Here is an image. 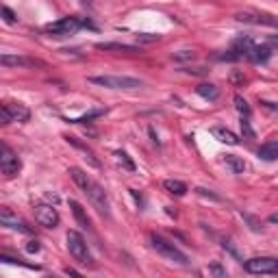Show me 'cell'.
I'll return each instance as SVG.
<instances>
[{"label":"cell","instance_id":"6da1fadb","mask_svg":"<svg viewBox=\"0 0 278 278\" xmlns=\"http://www.w3.org/2000/svg\"><path fill=\"white\" fill-rule=\"evenodd\" d=\"M68 174L72 176L74 183L83 189V194L92 200V204L98 209V213L104 215V217H109V200H107V194H104L102 187L96 183V180H92L83 170H78V168H70Z\"/></svg>","mask_w":278,"mask_h":278},{"label":"cell","instance_id":"7a4b0ae2","mask_svg":"<svg viewBox=\"0 0 278 278\" xmlns=\"http://www.w3.org/2000/svg\"><path fill=\"white\" fill-rule=\"evenodd\" d=\"M150 244H152V248L156 252H159L161 256H165L168 261L172 263H178V265H187L189 263V259H187V254L183 250H178L172 241H168L165 237H161V235H150Z\"/></svg>","mask_w":278,"mask_h":278},{"label":"cell","instance_id":"3957f363","mask_svg":"<svg viewBox=\"0 0 278 278\" xmlns=\"http://www.w3.org/2000/svg\"><path fill=\"white\" fill-rule=\"evenodd\" d=\"M78 28H96V24L89 18H61L59 22H52L46 26V33L52 35H72Z\"/></svg>","mask_w":278,"mask_h":278},{"label":"cell","instance_id":"277c9868","mask_svg":"<svg viewBox=\"0 0 278 278\" xmlns=\"http://www.w3.org/2000/svg\"><path fill=\"white\" fill-rule=\"evenodd\" d=\"M65 241H68L70 254H72L78 263H83V265H94L92 252H89V248H87V244H85V239H83V235H80V232L70 230L68 237H65Z\"/></svg>","mask_w":278,"mask_h":278},{"label":"cell","instance_id":"5b68a950","mask_svg":"<svg viewBox=\"0 0 278 278\" xmlns=\"http://www.w3.org/2000/svg\"><path fill=\"white\" fill-rule=\"evenodd\" d=\"M89 83L100 85V87H109V89H139L144 87L139 78H130V76H92Z\"/></svg>","mask_w":278,"mask_h":278},{"label":"cell","instance_id":"8992f818","mask_svg":"<svg viewBox=\"0 0 278 278\" xmlns=\"http://www.w3.org/2000/svg\"><path fill=\"white\" fill-rule=\"evenodd\" d=\"M244 267L250 274H278V259H274V256H254V259H248Z\"/></svg>","mask_w":278,"mask_h":278},{"label":"cell","instance_id":"52a82bcc","mask_svg":"<svg viewBox=\"0 0 278 278\" xmlns=\"http://www.w3.org/2000/svg\"><path fill=\"white\" fill-rule=\"evenodd\" d=\"M0 118H2L4 124H11V122H28V118H31V111L24 107V104L7 102V104H2V109H0Z\"/></svg>","mask_w":278,"mask_h":278},{"label":"cell","instance_id":"ba28073f","mask_svg":"<svg viewBox=\"0 0 278 278\" xmlns=\"http://www.w3.org/2000/svg\"><path fill=\"white\" fill-rule=\"evenodd\" d=\"M20 168H22L20 156L13 152L7 144H2V154H0V170H2V174L7 176V178H11V176H16L20 172Z\"/></svg>","mask_w":278,"mask_h":278},{"label":"cell","instance_id":"9c48e42d","mask_svg":"<svg viewBox=\"0 0 278 278\" xmlns=\"http://www.w3.org/2000/svg\"><path fill=\"white\" fill-rule=\"evenodd\" d=\"M35 220L44 228H54V226H59L61 217H59V211L52 204H37L35 206Z\"/></svg>","mask_w":278,"mask_h":278},{"label":"cell","instance_id":"30bf717a","mask_svg":"<svg viewBox=\"0 0 278 278\" xmlns=\"http://www.w3.org/2000/svg\"><path fill=\"white\" fill-rule=\"evenodd\" d=\"M0 224L2 226H7V228H11V230H18V232H24V235H31V226H26L22 220H18L16 215L11 213L9 209H2L0 211Z\"/></svg>","mask_w":278,"mask_h":278},{"label":"cell","instance_id":"8fae6325","mask_svg":"<svg viewBox=\"0 0 278 278\" xmlns=\"http://www.w3.org/2000/svg\"><path fill=\"white\" fill-rule=\"evenodd\" d=\"M239 22L248 24H265V26H278V18L267 16V13H237L235 16Z\"/></svg>","mask_w":278,"mask_h":278},{"label":"cell","instance_id":"7c38bea8","mask_svg":"<svg viewBox=\"0 0 278 278\" xmlns=\"http://www.w3.org/2000/svg\"><path fill=\"white\" fill-rule=\"evenodd\" d=\"M270 57H272L270 46H254L252 44V48L248 50V59L254 63H265V61H270Z\"/></svg>","mask_w":278,"mask_h":278},{"label":"cell","instance_id":"4fadbf2b","mask_svg":"<svg viewBox=\"0 0 278 278\" xmlns=\"http://www.w3.org/2000/svg\"><path fill=\"white\" fill-rule=\"evenodd\" d=\"M2 65H16V68H28V65H44L42 61H35V59H26V57H11V54H2L0 57Z\"/></svg>","mask_w":278,"mask_h":278},{"label":"cell","instance_id":"5bb4252c","mask_svg":"<svg viewBox=\"0 0 278 278\" xmlns=\"http://www.w3.org/2000/svg\"><path fill=\"white\" fill-rule=\"evenodd\" d=\"M211 135L217 137V141H222V144H228V146H237L239 144V139H237V135L232 133L228 128H222V126H215V128H211Z\"/></svg>","mask_w":278,"mask_h":278},{"label":"cell","instance_id":"9a60e30c","mask_svg":"<svg viewBox=\"0 0 278 278\" xmlns=\"http://www.w3.org/2000/svg\"><path fill=\"white\" fill-rule=\"evenodd\" d=\"M259 159L263 161H274L278 159V139H272V141H265V144L259 148Z\"/></svg>","mask_w":278,"mask_h":278},{"label":"cell","instance_id":"2e32d148","mask_svg":"<svg viewBox=\"0 0 278 278\" xmlns=\"http://www.w3.org/2000/svg\"><path fill=\"white\" fill-rule=\"evenodd\" d=\"M70 209H72L74 217H76V220H78V224L83 226V228H89V226H92V220H89V215L85 213V209L78 204L76 200H70Z\"/></svg>","mask_w":278,"mask_h":278},{"label":"cell","instance_id":"e0dca14e","mask_svg":"<svg viewBox=\"0 0 278 278\" xmlns=\"http://www.w3.org/2000/svg\"><path fill=\"white\" fill-rule=\"evenodd\" d=\"M196 92H198V96H202L204 100H211V102L220 98V89H217L215 85H211V83H202V85H198V87H196Z\"/></svg>","mask_w":278,"mask_h":278},{"label":"cell","instance_id":"ac0fdd59","mask_svg":"<svg viewBox=\"0 0 278 278\" xmlns=\"http://www.w3.org/2000/svg\"><path fill=\"white\" fill-rule=\"evenodd\" d=\"M163 189L168 191V194H174V196H185L187 194V185L183 180H163Z\"/></svg>","mask_w":278,"mask_h":278},{"label":"cell","instance_id":"d6986e66","mask_svg":"<svg viewBox=\"0 0 278 278\" xmlns=\"http://www.w3.org/2000/svg\"><path fill=\"white\" fill-rule=\"evenodd\" d=\"M96 48L98 50H118V52H128V54L139 52L137 46H128V44H98Z\"/></svg>","mask_w":278,"mask_h":278},{"label":"cell","instance_id":"ffe728a7","mask_svg":"<svg viewBox=\"0 0 278 278\" xmlns=\"http://www.w3.org/2000/svg\"><path fill=\"white\" fill-rule=\"evenodd\" d=\"M224 161H226V165L232 170V174H241V172L246 170L244 159H239V156H235V154H226Z\"/></svg>","mask_w":278,"mask_h":278},{"label":"cell","instance_id":"44dd1931","mask_svg":"<svg viewBox=\"0 0 278 278\" xmlns=\"http://www.w3.org/2000/svg\"><path fill=\"white\" fill-rule=\"evenodd\" d=\"M104 113H107V109H94V111H89V113L80 115V118H74V120H70V122H72V124H83V122H92V120H96V118H102Z\"/></svg>","mask_w":278,"mask_h":278},{"label":"cell","instance_id":"7402d4cb","mask_svg":"<svg viewBox=\"0 0 278 278\" xmlns=\"http://www.w3.org/2000/svg\"><path fill=\"white\" fill-rule=\"evenodd\" d=\"M115 159H118V163H122L128 172H133V170H135V163L128 159V154H126L124 150H118V152H115Z\"/></svg>","mask_w":278,"mask_h":278},{"label":"cell","instance_id":"603a6c76","mask_svg":"<svg viewBox=\"0 0 278 278\" xmlns=\"http://www.w3.org/2000/svg\"><path fill=\"white\" fill-rule=\"evenodd\" d=\"M235 104H237V111H239L244 118H250V107H248V102L241 96H235Z\"/></svg>","mask_w":278,"mask_h":278},{"label":"cell","instance_id":"cb8c5ba5","mask_svg":"<svg viewBox=\"0 0 278 278\" xmlns=\"http://www.w3.org/2000/svg\"><path fill=\"white\" fill-rule=\"evenodd\" d=\"M196 59L194 50H180V52H174V61H191Z\"/></svg>","mask_w":278,"mask_h":278},{"label":"cell","instance_id":"d4e9b609","mask_svg":"<svg viewBox=\"0 0 278 278\" xmlns=\"http://www.w3.org/2000/svg\"><path fill=\"white\" fill-rule=\"evenodd\" d=\"M2 16H4V22H7V24H16L18 22L16 13H13L9 7H2Z\"/></svg>","mask_w":278,"mask_h":278},{"label":"cell","instance_id":"484cf974","mask_svg":"<svg viewBox=\"0 0 278 278\" xmlns=\"http://www.w3.org/2000/svg\"><path fill=\"white\" fill-rule=\"evenodd\" d=\"M241 128H244V135L246 137H254V130H252V126H250V120L248 118H241Z\"/></svg>","mask_w":278,"mask_h":278},{"label":"cell","instance_id":"4316f807","mask_svg":"<svg viewBox=\"0 0 278 278\" xmlns=\"http://www.w3.org/2000/svg\"><path fill=\"white\" fill-rule=\"evenodd\" d=\"M196 191H198V194L200 196H204V198H211V200H215V202H220L222 198H220V196H215V194H211V191H206V189H202V187H198V189H196Z\"/></svg>","mask_w":278,"mask_h":278},{"label":"cell","instance_id":"83f0119b","mask_svg":"<svg viewBox=\"0 0 278 278\" xmlns=\"http://www.w3.org/2000/svg\"><path fill=\"white\" fill-rule=\"evenodd\" d=\"M26 250L28 252H39V244H37V241H31V244L26 246Z\"/></svg>","mask_w":278,"mask_h":278},{"label":"cell","instance_id":"f1b7e54d","mask_svg":"<svg viewBox=\"0 0 278 278\" xmlns=\"http://www.w3.org/2000/svg\"><path fill=\"white\" fill-rule=\"evenodd\" d=\"M211 272H213V274H220V276H224L226 272L222 270V267H217V265H211Z\"/></svg>","mask_w":278,"mask_h":278},{"label":"cell","instance_id":"f546056e","mask_svg":"<svg viewBox=\"0 0 278 278\" xmlns=\"http://www.w3.org/2000/svg\"><path fill=\"white\" fill-rule=\"evenodd\" d=\"M185 72H189V74H204L206 70L204 68H198V70H185Z\"/></svg>","mask_w":278,"mask_h":278},{"label":"cell","instance_id":"4dcf8cb0","mask_svg":"<svg viewBox=\"0 0 278 278\" xmlns=\"http://www.w3.org/2000/svg\"><path fill=\"white\" fill-rule=\"evenodd\" d=\"M270 44H272V46H276V48H278V35H272V37H270Z\"/></svg>","mask_w":278,"mask_h":278},{"label":"cell","instance_id":"1f68e13d","mask_svg":"<svg viewBox=\"0 0 278 278\" xmlns=\"http://www.w3.org/2000/svg\"><path fill=\"white\" fill-rule=\"evenodd\" d=\"M65 274H72V276H78V272H76V270H70V267H68V270H65Z\"/></svg>","mask_w":278,"mask_h":278},{"label":"cell","instance_id":"d6a6232c","mask_svg":"<svg viewBox=\"0 0 278 278\" xmlns=\"http://www.w3.org/2000/svg\"><path fill=\"white\" fill-rule=\"evenodd\" d=\"M270 222H272V224H276V222H278V213L276 215H270Z\"/></svg>","mask_w":278,"mask_h":278}]
</instances>
